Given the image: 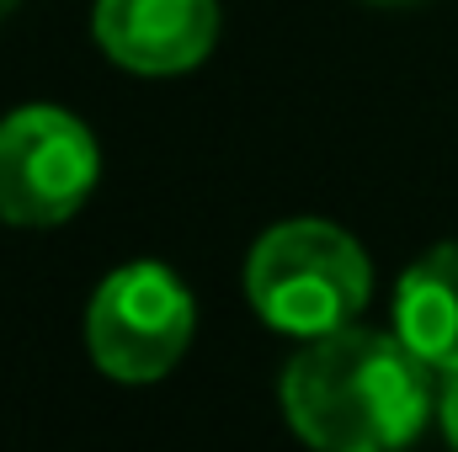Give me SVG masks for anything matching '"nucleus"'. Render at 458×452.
<instances>
[{
	"label": "nucleus",
	"instance_id": "4",
	"mask_svg": "<svg viewBox=\"0 0 458 452\" xmlns=\"http://www.w3.org/2000/svg\"><path fill=\"white\" fill-rule=\"evenodd\" d=\"M102 149L64 107H16L0 117V219L16 229H54L97 192Z\"/></svg>",
	"mask_w": 458,
	"mask_h": 452
},
{
	"label": "nucleus",
	"instance_id": "8",
	"mask_svg": "<svg viewBox=\"0 0 458 452\" xmlns=\"http://www.w3.org/2000/svg\"><path fill=\"white\" fill-rule=\"evenodd\" d=\"M378 5H411V0H378Z\"/></svg>",
	"mask_w": 458,
	"mask_h": 452
},
{
	"label": "nucleus",
	"instance_id": "3",
	"mask_svg": "<svg viewBox=\"0 0 458 452\" xmlns=\"http://www.w3.org/2000/svg\"><path fill=\"white\" fill-rule=\"evenodd\" d=\"M198 304L160 261H133L102 277L86 304V351L113 383H160L192 346Z\"/></svg>",
	"mask_w": 458,
	"mask_h": 452
},
{
	"label": "nucleus",
	"instance_id": "1",
	"mask_svg": "<svg viewBox=\"0 0 458 452\" xmlns=\"http://www.w3.org/2000/svg\"><path fill=\"white\" fill-rule=\"evenodd\" d=\"M283 415L315 452H400L432 415V367L400 336L342 325L283 367Z\"/></svg>",
	"mask_w": 458,
	"mask_h": 452
},
{
	"label": "nucleus",
	"instance_id": "7",
	"mask_svg": "<svg viewBox=\"0 0 458 452\" xmlns=\"http://www.w3.org/2000/svg\"><path fill=\"white\" fill-rule=\"evenodd\" d=\"M443 437L458 452V372H448V389H443Z\"/></svg>",
	"mask_w": 458,
	"mask_h": 452
},
{
	"label": "nucleus",
	"instance_id": "5",
	"mask_svg": "<svg viewBox=\"0 0 458 452\" xmlns=\"http://www.w3.org/2000/svg\"><path fill=\"white\" fill-rule=\"evenodd\" d=\"M91 32L128 75H187L219 43V0H97Z\"/></svg>",
	"mask_w": 458,
	"mask_h": 452
},
{
	"label": "nucleus",
	"instance_id": "2",
	"mask_svg": "<svg viewBox=\"0 0 458 452\" xmlns=\"http://www.w3.org/2000/svg\"><path fill=\"white\" fill-rule=\"evenodd\" d=\"M373 293L362 245L326 219L272 224L245 255V298L283 336L315 340L352 325Z\"/></svg>",
	"mask_w": 458,
	"mask_h": 452
},
{
	"label": "nucleus",
	"instance_id": "6",
	"mask_svg": "<svg viewBox=\"0 0 458 452\" xmlns=\"http://www.w3.org/2000/svg\"><path fill=\"white\" fill-rule=\"evenodd\" d=\"M394 336L432 372H458V239L432 245L394 293Z\"/></svg>",
	"mask_w": 458,
	"mask_h": 452
}]
</instances>
